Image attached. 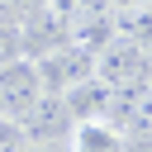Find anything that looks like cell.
Segmentation results:
<instances>
[{"mask_svg":"<svg viewBox=\"0 0 152 152\" xmlns=\"http://www.w3.org/2000/svg\"><path fill=\"white\" fill-rule=\"evenodd\" d=\"M104 5H109V10H114V14H119V10H147V5H152V0H104Z\"/></svg>","mask_w":152,"mask_h":152,"instance_id":"30bf717a","label":"cell"},{"mask_svg":"<svg viewBox=\"0 0 152 152\" xmlns=\"http://www.w3.org/2000/svg\"><path fill=\"white\" fill-rule=\"evenodd\" d=\"M19 119V128L28 133V142H57V138H66L71 133V109H66V100L62 95H52V90H43L28 109H19L14 114Z\"/></svg>","mask_w":152,"mask_h":152,"instance_id":"3957f363","label":"cell"},{"mask_svg":"<svg viewBox=\"0 0 152 152\" xmlns=\"http://www.w3.org/2000/svg\"><path fill=\"white\" fill-rule=\"evenodd\" d=\"M24 147H28V133L19 128V119L0 114V152H24Z\"/></svg>","mask_w":152,"mask_h":152,"instance_id":"8992f818","label":"cell"},{"mask_svg":"<svg viewBox=\"0 0 152 152\" xmlns=\"http://www.w3.org/2000/svg\"><path fill=\"white\" fill-rule=\"evenodd\" d=\"M24 52V38H19V24H0V66L10 62V57H19Z\"/></svg>","mask_w":152,"mask_h":152,"instance_id":"52a82bcc","label":"cell"},{"mask_svg":"<svg viewBox=\"0 0 152 152\" xmlns=\"http://www.w3.org/2000/svg\"><path fill=\"white\" fill-rule=\"evenodd\" d=\"M133 128H138V133H152V86H142V95H138V109H133Z\"/></svg>","mask_w":152,"mask_h":152,"instance_id":"ba28073f","label":"cell"},{"mask_svg":"<svg viewBox=\"0 0 152 152\" xmlns=\"http://www.w3.org/2000/svg\"><path fill=\"white\" fill-rule=\"evenodd\" d=\"M24 152H62V147H57V142H28Z\"/></svg>","mask_w":152,"mask_h":152,"instance_id":"8fae6325","label":"cell"},{"mask_svg":"<svg viewBox=\"0 0 152 152\" xmlns=\"http://www.w3.org/2000/svg\"><path fill=\"white\" fill-rule=\"evenodd\" d=\"M62 100H66L71 119H104V104H109V86H104L100 76H86V81H76L71 90H62Z\"/></svg>","mask_w":152,"mask_h":152,"instance_id":"5b68a950","label":"cell"},{"mask_svg":"<svg viewBox=\"0 0 152 152\" xmlns=\"http://www.w3.org/2000/svg\"><path fill=\"white\" fill-rule=\"evenodd\" d=\"M43 95V76H38V57H28V52H19V57H10L5 66H0V114H19V109H28L33 100Z\"/></svg>","mask_w":152,"mask_h":152,"instance_id":"6da1fadb","label":"cell"},{"mask_svg":"<svg viewBox=\"0 0 152 152\" xmlns=\"http://www.w3.org/2000/svg\"><path fill=\"white\" fill-rule=\"evenodd\" d=\"M133 43L142 48V57H147V66H152V19H147V28H142V33L133 38Z\"/></svg>","mask_w":152,"mask_h":152,"instance_id":"9c48e42d","label":"cell"},{"mask_svg":"<svg viewBox=\"0 0 152 152\" xmlns=\"http://www.w3.org/2000/svg\"><path fill=\"white\" fill-rule=\"evenodd\" d=\"M147 57L133 38H114L104 52H95V76L104 86H147Z\"/></svg>","mask_w":152,"mask_h":152,"instance_id":"7a4b0ae2","label":"cell"},{"mask_svg":"<svg viewBox=\"0 0 152 152\" xmlns=\"http://www.w3.org/2000/svg\"><path fill=\"white\" fill-rule=\"evenodd\" d=\"M66 142V152H124V128H114L109 119H76Z\"/></svg>","mask_w":152,"mask_h":152,"instance_id":"277c9868","label":"cell"}]
</instances>
